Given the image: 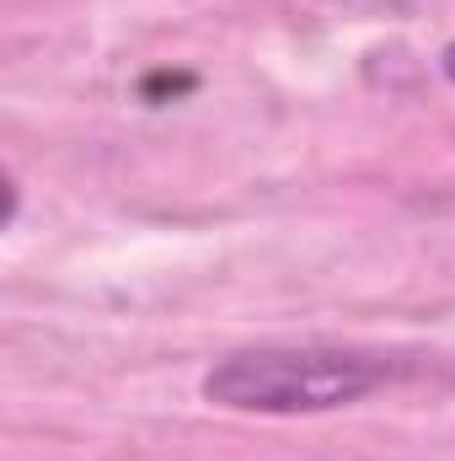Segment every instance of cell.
Here are the masks:
<instances>
[{
	"mask_svg": "<svg viewBox=\"0 0 455 461\" xmlns=\"http://www.w3.org/2000/svg\"><path fill=\"white\" fill-rule=\"evenodd\" d=\"M386 375L391 365L364 348H246V354L220 359L204 375V397L236 413H333V408L370 397Z\"/></svg>",
	"mask_w": 455,
	"mask_h": 461,
	"instance_id": "1",
	"label": "cell"
},
{
	"mask_svg": "<svg viewBox=\"0 0 455 461\" xmlns=\"http://www.w3.org/2000/svg\"><path fill=\"white\" fill-rule=\"evenodd\" d=\"M445 76H451V86H455V43L445 49Z\"/></svg>",
	"mask_w": 455,
	"mask_h": 461,
	"instance_id": "2",
	"label": "cell"
}]
</instances>
